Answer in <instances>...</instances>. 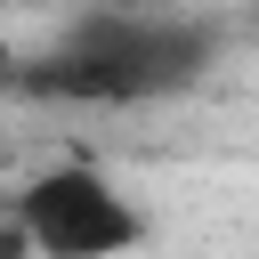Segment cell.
Returning <instances> with one entry per match:
<instances>
[{
    "mask_svg": "<svg viewBox=\"0 0 259 259\" xmlns=\"http://www.w3.org/2000/svg\"><path fill=\"white\" fill-rule=\"evenodd\" d=\"M121 8H138V0H121Z\"/></svg>",
    "mask_w": 259,
    "mask_h": 259,
    "instance_id": "3",
    "label": "cell"
},
{
    "mask_svg": "<svg viewBox=\"0 0 259 259\" xmlns=\"http://www.w3.org/2000/svg\"><path fill=\"white\" fill-rule=\"evenodd\" d=\"M210 32L202 24H186V16H170V8H154V0H138V8H105V16H89L65 49H57V65L40 73V89H65V97H97V105H146V97H170V89H186L202 65H210Z\"/></svg>",
    "mask_w": 259,
    "mask_h": 259,
    "instance_id": "1",
    "label": "cell"
},
{
    "mask_svg": "<svg viewBox=\"0 0 259 259\" xmlns=\"http://www.w3.org/2000/svg\"><path fill=\"white\" fill-rule=\"evenodd\" d=\"M32 8H40V0H32Z\"/></svg>",
    "mask_w": 259,
    "mask_h": 259,
    "instance_id": "4",
    "label": "cell"
},
{
    "mask_svg": "<svg viewBox=\"0 0 259 259\" xmlns=\"http://www.w3.org/2000/svg\"><path fill=\"white\" fill-rule=\"evenodd\" d=\"M16 235L40 259H130L146 243V210L121 194L113 170H97V162H49L16 194Z\"/></svg>",
    "mask_w": 259,
    "mask_h": 259,
    "instance_id": "2",
    "label": "cell"
}]
</instances>
